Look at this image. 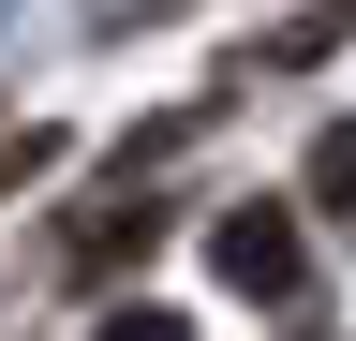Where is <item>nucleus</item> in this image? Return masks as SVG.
Here are the masks:
<instances>
[{
  "instance_id": "nucleus-1",
  "label": "nucleus",
  "mask_w": 356,
  "mask_h": 341,
  "mask_svg": "<svg viewBox=\"0 0 356 341\" xmlns=\"http://www.w3.org/2000/svg\"><path fill=\"white\" fill-rule=\"evenodd\" d=\"M222 282L238 297H297V223L282 208H238V223H222Z\"/></svg>"
},
{
  "instance_id": "nucleus-2",
  "label": "nucleus",
  "mask_w": 356,
  "mask_h": 341,
  "mask_svg": "<svg viewBox=\"0 0 356 341\" xmlns=\"http://www.w3.org/2000/svg\"><path fill=\"white\" fill-rule=\"evenodd\" d=\"M312 193H327V208H356V119H341L327 149H312Z\"/></svg>"
},
{
  "instance_id": "nucleus-3",
  "label": "nucleus",
  "mask_w": 356,
  "mask_h": 341,
  "mask_svg": "<svg viewBox=\"0 0 356 341\" xmlns=\"http://www.w3.org/2000/svg\"><path fill=\"white\" fill-rule=\"evenodd\" d=\"M104 341H178V312H119V326H104Z\"/></svg>"
}]
</instances>
